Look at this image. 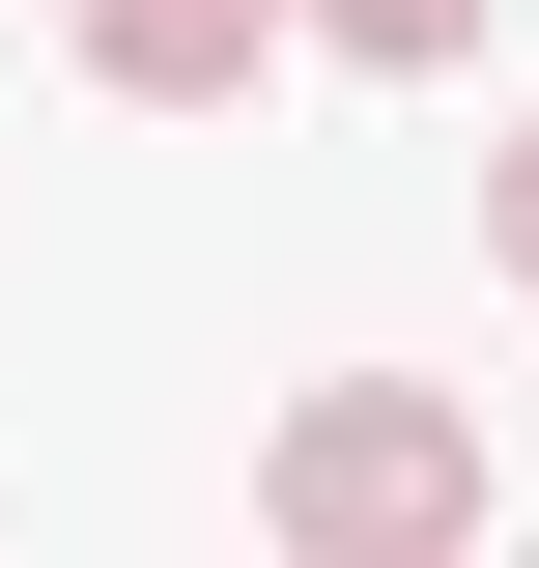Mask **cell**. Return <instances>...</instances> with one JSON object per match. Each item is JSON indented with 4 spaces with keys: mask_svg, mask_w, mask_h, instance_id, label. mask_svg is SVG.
<instances>
[{
    "mask_svg": "<svg viewBox=\"0 0 539 568\" xmlns=\"http://www.w3.org/2000/svg\"><path fill=\"white\" fill-rule=\"evenodd\" d=\"M256 540H284V568H482V398L313 369V398L256 426Z\"/></svg>",
    "mask_w": 539,
    "mask_h": 568,
    "instance_id": "obj_1",
    "label": "cell"
},
{
    "mask_svg": "<svg viewBox=\"0 0 539 568\" xmlns=\"http://www.w3.org/2000/svg\"><path fill=\"white\" fill-rule=\"evenodd\" d=\"M284 29H313V0H58V58L114 85V114H256Z\"/></svg>",
    "mask_w": 539,
    "mask_h": 568,
    "instance_id": "obj_2",
    "label": "cell"
},
{
    "mask_svg": "<svg viewBox=\"0 0 539 568\" xmlns=\"http://www.w3.org/2000/svg\"><path fill=\"white\" fill-rule=\"evenodd\" d=\"M313 58H369V85H455V58H482V0H313Z\"/></svg>",
    "mask_w": 539,
    "mask_h": 568,
    "instance_id": "obj_3",
    "label": "cell"
},
{
    "mask_svg": "<svg viewBox=\"0 0 539 568\" xmlns=\"http://www.w3.org/2000/svg\"><path fill=\"white\" fill-rule=\"evenodd\" d=\"M482 256H511V284H539V114H511V142H482Z\"/></svg>",
    "mask_w": 539,
    "mask_h": 568,
    "instance_id": "obj_4",
    "label": "cell"
},
{
    "mask_svg": "<svg viewBox=\"0 0 539 568\" xmlns=\"http://www.w3.org/2000/svg\"><path fill=\"white\" fill-rule=\"evenodd\" d=\"M511 568H539V540H511Z\"/></svg>",
    "mask_w": 539,
    "mask_h": 568,
    "instance_id": "obj_5",
    "label": "cell"
}]
</instances>
